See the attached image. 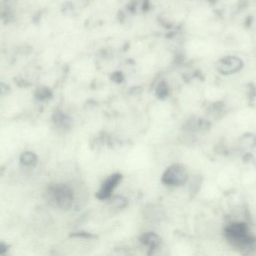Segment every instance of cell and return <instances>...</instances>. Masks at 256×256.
Returning a JSON list of instances; mask_svg holds the SVG:
<instances>
[{
  "mask_svg": "<svg viewBox=\"0 0 256 256\" xmlns=\"http://www.w3.org/2000/svg\"><path fill=\"white\" fill-rule=\"evenodd\" d=\"M70 236L74 237H78V238L85 239H92L97 237V236L94 235V234H90V233L88 232H84V231L74 233V234H72Z\"/></svg>",
  "mask_w": 256,
  "mask_h": 256,
  "instance_id": "30bf717a",
  "label": "cell"
},
{
  "mask_svg": "<svg viewBox=\"0 0 256 256\" xmlns=\"http://www.w3.org/2000/svg\"><path fill=\"white\" fill-rule=\"evenodd\" d=\"M156 96L159 99H164L168 96V89L167 87L166 84L165 83H162L160 84L156 89Z\"/></svg>",
  "mask_w": 256,
  "mask_h": 256,
  "instance_id": "9c48e42d",
  "label": "cell"
},
{
  "mask_svg": "<svg viewBox=\"0 0 256 256\" xmlns=\"http://www.w3.org/2000/svg\"><path fill=\"white\" fill-rule=\"evenodd\" d=\"M20 162L22 165L31 166V165H34L36 163L37 157L34 153L26 152L21 156Z\"/></svg>",
  "mask_w": 256,
  "mask_h": 256,
  "instance_id": "52a82bcc",
  "label": "cell"
},
{
  "mask_svg": "<svg viewBox=\"0 0 256 256\" xmlns=\"http://www.w3.org/2000/svg\"><path fill=\"white\" fill-rule=\"evenodd\" d=\"M226 238L230 245L240 251L251 250L256 244V238L250 233L244 222H234L226 227Z\"/></svg>",
  "mask_w": 256,
  "mask_h": 256,
  "instance_id": "6da1fadb",
  "label": "cell"
},
{
  "mask_svg": "<svg viewBox=\"0 0 256 256\" xmlns=\"http://www.w3.org/2000/svg\"><path fill=\"white\" fill-rule=\"evenodd\" d=\"M8 250V246L3 243H0V254L4 253Z\"/></svg>",
  "mask_w": 256,
  "mask_h": 256,
  "instance_id": "7c38bea8",
  "label": "cell"
},
{
  "mask_svg": "<svg viewBox=\"0 0 256 256\" xmlns=\"http://www.w3.org/2000/svg\"><path fill=\"white\" fill-rule=\"evenodd\" d=\"M38 98H39L40 99H46V98L49 97L50 96V93L48 91V90H42V91L39 92L38 93Z\"/></svg>",
  "mask_w": 256,
  "mask_h": 256,
  "instance_id": "8fae6325",
  "label": "cell"
},
{
  "mask_svg": "<svg viewBox=\"0 0 256 256\" xmlns=\"http://www.w3.org/2000/svg\"><path fill=\"white\" fill-rule=\"evenodd\" d=\"M52 120L56 126L62 129H70L73 125L72 118L61 111H58L54 114Z\"/></svg>",
  "mask_w": 256,
  "mask_h": 256,
  "instance_id": "8992f818",
  "label": "cell"
},
{
  "mask_svg": "<svg viewBox=\"0 0 256 256\" xmlns=\"http://www.w3.org/2000/svg\"><path fill=\"white\" fill-rule=\"evenodd\" d=\"M123 176L120 173H115L105 180L98 192L96 193V198L99 200H106L110 198L114 189L121 183Z\"/></svg>",
  "mask_w": 256,
  "mask_h": 256,
  "instance_id": "277c9868",
  "label": "cell"
},
{
  "mask_svg": "<svg viewBox=\"0 0 256 256\" xmlns=\"http://www.w3.org/2000/svg\"><path fill=\"white\" fill-rule=\"evenodd\" d=\"M110 204L118 209H123L128 205V201L121 195H116L110 199Z\"/></svg>",
  "mask_w": 256,
  "mask_h": 256,
  "instance_id": "ba28073f",
  "label": "cell"
},
{
  "mask_svg": "<svg viewBox=\"0 0 256 256\" xmlns=\"http://www.w3.org/2000/svg\"><path fill=\"white\" fill-rule=\"evenodd\" d=\"M140 242L142 244L148 246L149 251L153 252L160 244L161 240L158 234L153 232L146 233L140 237Z\"/></svg>",
  "mask_w": 256,
  "mask_h": 256,
  "instance_id": "5b68a950",
  "label": "cell"
},
{
  "mask_svg": "<svg viewBox=\"0 0 256 256\" xmlns=\"http://www.w3.org/2000/svg\"><path fill=\"white\" fill-rule=\"evenodd\" d=\"M51 196L58 207L68 210L72 206L74 200L73 191L64 184H57L50 188Z\"/></svg>",
  "mask_w": 256,
  "mask_h": 256,
  "instance_id": "3957f363",
  "label": "cell"
},
{
  "mask_svg": "<svg viewBox=\"0 0 256 256\" xmlns=\"http://www.w3.org/2000/svg\"><path fill=\"white\" fill-rule=\"evenodd\" d=\"M188 179L186 168L180 164H174L168 167L162 176V182L167 186H180Z\"/></svg>",
  "mask_w": 256,
  "mask_h": 256,
  "instance_id": "7a4b0ae2",
  "label": "cell"
}]
</instances>
